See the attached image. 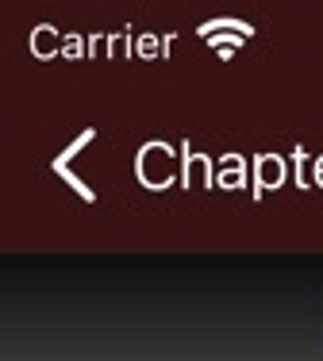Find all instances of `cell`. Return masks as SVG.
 <instances>
[]
</instances>
